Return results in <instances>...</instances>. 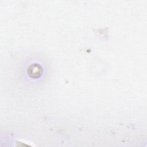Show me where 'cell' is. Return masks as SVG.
<instances>
[{"label": "cell", "instance_id": "6da1fadb", "mask_svg": "<svg viewBox=\"0 0 147 147\" xmlns=\"http://www.w3.org/2000/svg\"><path fill=\"white\" fill-rule=\"evenodd\" d=\"M29 75L33 78H37L42 74V68L37 64H33L29 66L28 69Z\"/></svg>", "mask_w": 147, "mask_h": 147}]
</instances>
